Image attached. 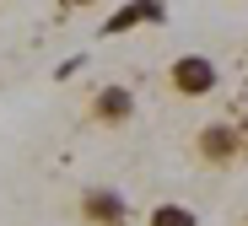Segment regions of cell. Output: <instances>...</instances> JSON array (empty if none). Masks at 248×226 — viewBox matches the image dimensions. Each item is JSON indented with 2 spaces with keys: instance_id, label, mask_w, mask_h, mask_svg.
<instances>
[{
  "instance_id": "1",
  "label": "cell",
  "mask_w": 248,
  "mask_h": 226,
  "mask_svg": "<svg viewBox=\"0 0 248 226\" xmlns=\"http://www.w3.org/2000/svg\"><path fill=\"white\" fill-rule=\"evenodd\" d=\"M243 129L232 124V119H211L200 135H194V156L205 162V167H232V162H243Z\"/></svg>"
},
{
  "instance_id": "2",
  "label": "cell",
  "mask_w": 248,
  "mask_h": 226,
  "mask_svg": "<svg viewBox=\"0 0 248 226\" xmlns=\"http://www.w3.org/2000/svg\"><path fill=\"white\" fill-rule=\"evenodd\" d=\"M168 86H173L178 97L200 103V97H211L216 86H221V70H216V60H205V54H178L168 65Z\"/></svg>"
},
{
  "instance_id": "3",
  "label": "cell",
  "mask_w": 248,
  "mask_h": 226,
  "mask_svg": "<svg viewBox=\"0 0 248 226\" xmlns=\"http://www.w3.org/2000/svg\"><path fill=\"white\" fill-rule=\"evenodd\" d=\"M135 113H140L135 86H124V81H103L97 92L87 97V119H92V124H103V129H124Z\"/></svg>"
},
{
  "instance_id": "4",
  "label": "cell",
  "mask_w": 248,
  "mask_h": 226,
  "mask_svg": "<svg viewBox=\"0 0 248 226\" xmlns=\"http://www.w3.org/2000/svg\"><path fill=\"white\" fill-rule=\"evenodd\" d=\"M76 210H81L87 226H130V199L119 189H81Z\"/></svg>"
},
{
  "instance_id": "5",
  "label": "cell",
  "mask_w": 248,
  "mask_h": 226,
  "mask_svg": "<svg viewBox=\"0 0 248 226\" xmlns=\"http://www.w3.org/2000/svg\"><path fill=\"white\" fill-rule=\"evenodd\" d=\"M140 22H151V27H162V22H168L162 0H130V6H119V11L103 22V38H124V32H135Z\"/></svg>"
},
{
  "instance_id": "6",
  "label": "cell",
  "mask_w": 248,
  "mask_h": 226,
  "mask_svg": "<svg viewBox=\"0 0 248 226\" xmlns=\"http://www.w3.org/2000/svg\"><path fill=\"white\" fill-rule=\"evenodd\" d=\"M146 226H200V215L189 205H178V199H156L146 210Z\"/></svg>"
},
{
  "instance_id": "7",
  "label": "cell",
  "mask_w": 248,
  "mask_h": 226,
  "mask_svg": "<svg viewBox=\"0 0 248 226\" xmlns=\"http://www.w3.org/2000/svg\"><path fill=\"white\" fill-rule=\"evenodd\" d=\"M65 6H76V11H87V6H103V0H65Z\"/></svg>"
},
{
  "instance_id": "8",
  "label": "cell",
  "mask_w": 248,
  "mask_h": 226,
  "mask_svg": "<svg viewBox=\"0 0 248 226\" xmlns=\"http://www.w3.org/2000/svg\"><path fill=\"white\" fill-rule=\"evenodd\" d=\"M243 226H248V221H243Z\"/></svg>"
}]
</instances>
